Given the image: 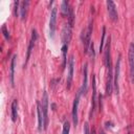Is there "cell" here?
<instances>
[{
    "instance_id": "52a82bcc",
    "label": "cell",
    "mask_w": 134,
    "mask_h": 134,
    "mask_svg": "<svg viewBox=\"0 0 134 134\" xmlns=\"http://www.w3.org/2000/svg\"><path fill=\"white\" fill-rule=\"evenodd\" d=\"M38 40V32L35 28L31 29V38L29 40V43H28V47H27V51H26V59H25V63H24V67L25 65L27 64L29 58H30V54H31V51L34 49V46L36 44V41Z\"/></svg>"
},
{
    "instance_id": "7402d4cb",
    "label": "cell",
    "mask_w": 134,
    "mask_h": 134,
    "mask_svg": "<svg viewBox=\"0 0 134 134\" xmlns=\"http://www.w3.org/2000/svg\"><path fill=\"white\" fill-rule=\"evenodd\" d=\"M70 131V122L68 120L64 121L63 124V130H62V134H69Z\"/></svg>"
},
{
    "instance_id": "30bf717a",
    "label": "cell",
    "mask_w": 134,
    "mask_h": 134,
    "mask_svg": "<svg viewBox=\"0 0 134 134\" xmlns=\"http://www.w3.org/2000/svg\"><path fill=\"white\" fill-rule=\"evenodd\" d=\"M106 5H107V12H108L110 20L113 21V22H116L117 19H118V14H117V9H116L115 3L113 1L108 0L106 2Z\"/></svg>"
},
{
    "instance_id": "4316f807",
    "label": "cell",
    "mask_w": 134,
    "mask_h": 134,
    "mask_svg": "<svg viewBox=\"0 0 134 134\" xmlns=\"http://www.w3.org/2000/svg\"><path fill=\"white\" fill-rule=\"evenodd\" d=\"M51 108H52V110H55V105L54 104H51Z\"/></svg>"
},
{
    "instance_id": "ba28073f",
    "label": "cell",
    "mask_w": 134,
    "mask_h": 134,
    "mask_svg": "<svg viewBox=\"0 0 134 134\" xmlns=\"http://www.w3.org/2000/svg\"><path fill=\"white\" fill-rule=\"evenodd\" d=\"M96 107V82H95V76L92 74V96H91V108L89 112V118L91 119L93 116V113L95 111Z\"/></svg>"
},
{
    "instance_id": "d4e9b609",
    "label": "cell",
    "mask_w": 134,
    "mask_h": 134,
    "mask_svg": "<svg viewBox=\"0 0 134 134\" xmlns=\"http://www.w3.org/2000/svg\"><path fill=\"white\" fill-rule=\"evenodd\" d=\"M88 52H89L90 57H91L92 59H94V57H95V52H94V44H93V42H91V44H90V47H89V50H88Z\"/></svg>"
},
{
    "instance_id": "ac0fdd59",
    "label": "cell",
    "mask_w": 134,
    "mask_h": 134,
    "mask_svg": "<svg viewBox=\"0 0 134 134\" xmlns=\"http://www.w3.org/2000/svg\"><path fill=\"white\" fill-rule=\"evenodd\" d=\"M67 49H68V45L67 44H63L62 45V57H63L62 67H63V69L66 67V64H67Z\"/></svg>"
},
{
    "instance_id": "603a6c76",
    "label": "cell",
    "mask_w": 134,
    "mask_h": 134,
    "mask_svg": "<svg viewBox=\"0 0 134 134\" xmlns=\"http://www.w3.org/2000/svg\"><path fill=\"white\" fill-rule=\"evenodd\" d=\"M20 14V2L19 1H15L14 2V15L17 18Z\"/></svg>"
},
{
    "instance_id": "cb8c5ba5",
    "label": "cell",
    "mask_w": 134,
    "mask_h": 134,
    "mask_svg": "<svg viewBox=\"0 0 134 134\" xmlns=\"http://www.w3.org/2000/svg\"><path fill=\"white\" fill-rule=\"evenodd\" d=\"M1 31H2V34H3L4 39L7 40V41H9V39H10V35H9V32H8V30H7V28H6L5 25H2V27H1Z\"/></svg>"
},
{
    "instance_id": "484cf974",
    "label": "cell",
    "mask_w": 134,
    "mask_h": 134,
    "mask_svg": "<svg viewBox=\"0 0 134 134\" xmlns=\"http://www.w3.org/2000/svg\"><path fill=\"white\" fill-rule=\"evenodd\" d=\"M83 131H84V134H90V130H89V125H88V122H85V124H84V129H83Z\"/></svg>"
},
{
    "instance_id": "5b68a950",
    "label": "cell",
    "mask_w": 134,
    "mask_h": 134,
    "mask_svg": "<svg viewBox=\"0 0 134 134\" xmlns=\"http://www.w3.org/2000/svg\"><path fill=\"white\" fill-rule=\"evenodd\" d=\"M81 91L79 90L75 94V97H74V100H73V105H72V112H71V115H72V122H73V126L76 127L77 124H79V115H77V111H79V104H80V98H81Z\"/></svg>"
},
{
    "instance_id": "8fae6325",
    "label": "cell",
    "mask_w": 134,
    "mask_h": 134,
    "mask_svg": "<svg viewBox=\"0 0 134 134\" xmlns=\"http://www.w3.org/2000/svg\"><path fill=\"white\" fill-rule=\"evenodd\" d=\"M57 16H58V9H57V7H52L51 12H50V20H49V32H50L51 38H53L54 30H55Z\"/></svg>"
},
{
    "instance_id": "44dd1931",
    "label": "cell",
    "mask_w": 134,
    "mask_h": 134,
    "mask_svg": "<svg viewBox=\"0 0 134 134\" xmlns=\"http://www.w3.org/2000/svg\"><path fill=\"white\" fill-rule=\"evenodd\" d=\"M105 37H106V27H103L102 30V38H100V44H99V52L103 51L104 49V43H105Z\"/></svg>"
},
{
    "instance_id": "d6986e66",
    "label": "cell",
    "mask_w": 134,
    "mask_h": 134,
    "mask_svg": "<svg viewBox=\"0 0 134 134\" xmlns=\"http://www.w3.org/2000/svg\"><path fill=\"white\" fill-rule=\"evenodd\" d=\"M69 9H70L69 3H68L67 1H62V3H61V13H62V15H63L64 17H65V16L68 17Z\"/></svg>"
},
{
    "instance_id": "5bb4252c",
    "label": "cell",
    "mask_w": 134,
    "mask_h": 134,
    "mask_svg": "<svg viewBox=\"0 0 134 134\" xmlns=\"http://www.w3.org/2000/svg\"><path fill=\"white\" fill-rule=\"evenodd\" d=\"M16 62H17V54H14L10 61V66H9V82L12 87H15V67H16Z\"/></svg>"
},
{
    "instance_id": "6da1fadb",
    "label": "cell",
    "mask_w": 134,
    "mask_h": 134,
    "mask_svg": "<svg viewBox=\"0 0 134 134\" xmlns=\"http://www.w3.org/2000/svg\"><path fill=\"white\" fill-rule=\"evenodd\" d=\"M92 29H93V23H92V20L89 21L87 27L85 29H83L82 31V35H81V40H82V43H83V47H84V52L87 53L88 50H89V47H90V44H91V35H92Z\"/></svg>"
},
{
    "instance_id": "9a60e30c",
    "label": "cell",
    "mask_w": 134,
    "mask_h": 134,
    "mask_svg": "<svg viewBox=\"0 0 134 134\" xmlns=\"http://www.w3.org/2000/svg\"><path fill=\"white\" fill-rule=\"evenodd\" d=\"M37 114H38V130L42 131L44 130V118H43V113H42L40 102L37 103Z\"/></svg>"
},
{
    "instance_id": "7c38bea8",
    "label": "cell",
    "mask_w": 134,
    "mask_h": 134,
    "mask_svg": "<svg viewBox=\"0 0 134 134\" xmlns=\"http://www.w3.org/2000/svg\"><path fill=\"white\" fill-rule=\"evenodd\" d=\"M80 91L84 95H86L88 91V64L87 63H85L83 66V84Z\"/></svg>"
},
{
    "instance_id": "e0dca14e",
    "label": "cell",
    "mask_w": 134,
    "mask_h": 134,
    "mask_svg": "<svg viewBox=\"0 0 134 134\" xmlns=\"http://www.w3.org/2000/svg\"><path fill=\"white\" fill-rule=\"evenodd\" d=\"M18 117V100L14 99L12 103V120L16 121Z\"/></svg>"
},
{
    "instance_id": "277c9868",
    "label": "cell",
    "mask_w": 134,
    "mask_h": 134,
    "mask_svg": "<svg viewBox=\"0 0 134 134\" xmlns=\"http://www.w3.org/2000/svg\"><path fill=\"white\" fill-rule=\"evenodd\" d=\"M120 62H121V55L119 54L115 64L114 68V79H113V91L115 92L116 95L119 94V73H120Z\"/></svg>"
},
{
    "instance_id": "4fadbf2b",
    "label": "cell",
    "mask_w": 134,
    "mask_h": 134,
    "mask_svg": "<svg viewBox=\"0 0 134 134\" xmlns=\"http://www.w3.org/2000/svg\"><path fill=\"white\" fill-rule=\"evenodd\" d=\"M71 29L72 27L67 23L66 25H64L63 29H62V41H63V44H67L70 42L71 40Z\"/></svg>"
},
{
    "instance_id": "9c48e42d",
    "label": "cell",
    "mask_w": 134,
    "mask_h": 134,
    "mask_svg": "<svg viewBox=\"0 0 134 134\" xmlns=\"http://www.w3.org/2000/svg\"><path fill=\"white\" fill-rule=\"evenodd\" d=\"M128 60H129V69H130L131 82L134 83V43H132L130 45V47H129Z\"/></svg>"
},
{
    "instance_id": "3957f363",
    "label": "cell",
    "mask_w": 134,
    "mask_h": 134,
    "mask_svg": "<svg viewBox=\"0 0 134 134\" xmlns=\"http://www.w3.org/2000/svg\"><path fill=\"white\" fill-rule=\"evenodd\" d=\"M48 94L46 91L43 92L42 95V99H41V108H42V113H43V118H44V130H47L48 127Z\"/></svg>"
},
{
    "instance_id": "8992f818",
    "label": "cell",
    "mask_w": 134,
    "mask_h": 134,
    "mask_svg": "<svg viewBox=\"0 0 134 134\" xmlns=\"http://www.w3.org/2000/svg\"><path fill=\"white\" fill-rule=\"evenodd\" d=\"M73 71H74V57L70 55L68 60V73H67V79H66V87L69 90L71 88V83L73 79Z\"/></svg>"
},
{
    "instance_id": "83f0119b",
    "label": "cell",
    "mask_w": 134,
    "mask_h": 134,
    "mask_svg": "<svg viewBox=\"0 0 134 134\" xmlns=\"http://www.w3.org/2000/svg\"><path fill=\"white\" fill-rule=\"evenodd\" d=\"M98 134H105V132H104L103 130H99V132H98Z\"/></svg>"
},
{
    "instance_id": "2e32d148",
    "label": "cell",
    "mask_w": 134,
    "mask_h": 134,
    "mask_svg": "<svg viewBox=\"0 0 134 134\" xmlns=\"http://www.w3.org/2000/svg\"><path fill=\"white\" fill-rule=\"evenodd\" d=\"M28 5H29V2L28 1H22V2H20V18H21V20H24L26 18Z\"/></svg>"
},
{
    "instance_id": "f1b7e54d",
    "label": "cell",
    "mask_w": 134,
    "mask_h": 134,
    "mask_svg": "<svg viewBox=\"0 0 134 134\" xmlns=\"http://www.w3.org/2000/svg\"><path fill=\"white\" fill-rule=\"evenodd\" d=\"M90 134H95V132H94V130H92V132H90Z\"/></svg>"
},
{
    "instance_id": "7a4b0ae2",
    "label": "cell",
    "mask_w": 134,
    "mask_h": 134,
    "mask_svg": "<svg viewBox=\"0 0 134 134\" xmlns=\"http://www.w3.org/2000/svg\"><path fill=\"white\" fill-rule=\"evenodd\" d=\"M106 70H107V79H106V95L110 96L113 92V79H114V72L112 69V62L111 60L105 64Z\"/></svg>"
},
{
    "instance_id": "ffe728a7",
    "label": "cell",
    "mask_w": 134,
    "mask_h": 134,
    "mask_svg": "<svg viewBox=\"0 0 134 134\" xmlns=\"http://www.w3.org/2000/svg\"><path fill=\"white\" fill-rule=\"evenodd\" d=\"M74 12H73V8L70 6V9H69V14H68V24L73 27V24H74Z\"/></svg>"
},
{
    "instance_id": "f546056e",
    "label": "cell",
    "mask_w": 134,
    "mask_h": 134,
    "mask_svg": "<svg viewBox=\"0 0 134 134\" xmlns=\"http://www.w3.org/2000/svg\"><path fill=\"white\" fill-rule=\"evenodd\" d=\"M128 134H131V133H130V132H128Z\"/></svg>"
}]
</instances>
